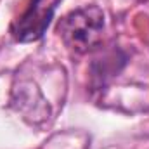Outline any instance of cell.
Returning <instances> with one entry per match:
<instances>
[{
	"mask_svg": "<svg viewBox=\"0 0 149 149\" xmlns=\"http://www.w3.org/2000/svg\"><path fill=\"white\" fill-rule=\"evenodd\" d=\"M61 0H30L24 12L10 24V35L19 43L37 42L47 31Z\"/></svg>",
	"mask_w": 149,
	"mask_h": 149,
	"instance_id": "2",
	"label": "cell"
},
{
	"mask_svg": "<svg viewBox=\"0 0 149 149\" xmlns=\"http://www.w3.org/2000/svg\"><path fill=\"white\" fill-rule=\"evenodd\" d=\"M104 12L97 5H85L66 14L59 24L57 33L64 45L74 54H87L102 43Z\"/></svg>",
	"mask_w": 149,
	"mask_h": 149,
	"instance_id": "1",
	"label": "cell"
}]
</instances>
